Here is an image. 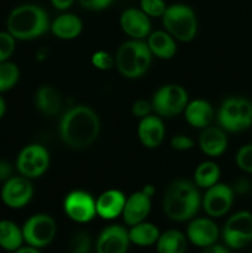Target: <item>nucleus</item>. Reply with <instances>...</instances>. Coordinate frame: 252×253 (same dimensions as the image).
<instances>
[{"label": "nucleus", "instance_id": "f257e3e1", "mask_svg": "<svg viewBox=\"0 0 252 253\" xmlns=\"http://www.w3.org/2000/svg\"><path fill=\"white\" fill-rule=\"evenodd\" d=\"M100 131V120L89 106L77 105L68 109L59 123V135L67 146L74 150L89 147Z\"/></svg>", "mask_w": 252, "mask_h": 253}, {"label": "nucleus", "instance_id": "f03ea898", "mask_svg": "<svg viewBox=\"0 0 252 253\" xmlns=\"http://www.w3.org/2000/svg\"><path fill=\"white\" fill-rule=\"evenodd\" d=\"M202 205L197 187L188 180H175L168 187L163 198V211L173 221L193 219Z\"/></svg>", "mask_w": 252, "mask_h": 253}, {"label": "nucleus", "instance_id": "7ed1b4c3", "mask_svg": "<svg viewBox=\"0 0 252 253\" xmlns=\"http://www.w3.org/2000/svg\"><path fill=\"white\" fill-rule=\"evenodd\" d=\"M49 22L46 11L39 5L24 4L16 6L9 14L6 29L15 40H34L48 30Z\"/></svg>", "mask_w": 252, "mask_h": 253}, {"label": "nucleus", "instance_id": "20e7f679", "mask_svg": "<svg viewBox=\"0 0 252 253\" xmlns=\"http://www.w3.org/2000/svg\"><path fill=\"white\" fill-rule=\"evenodd\" d=\"M152 62V53L147 43L141 40L124 42L118 49L115 63L119 72L130 79L140 78L148 71Z\"/></svg>", "mask_w": 252, "mask_h": 253}, {"label": "nucleus", "instance_id": "39448f33", "mask_svg": "<svg viewBox=\"0 0 252 253\" xmlns=\"http://www.w3.org/2000/svg\"><path fill=\"white\" fill-rule=\"evenodd\" d=\"M166 31L182 42H189L197 35L198 22L194 11L183 4H174L167 6L162 16Z\"/></svg>", "mask_w": 252, "mask_h": 253}, {"label": "nucleus", "instance_id": "423d86ee", "mask_svg": "<svg viewBox=\"0 0 252 253\" xmlns=\"http://www.w3.org/2000/svg\"><path fill=\"white\" fill-rule=\"evenodd\" d=\"M22 229L24 241L29 246L42 249L51 244L57 234L56 221L47 214H36L25 221Z\"/></svg>", "mask_w": 252, "mask_h": 253}, {"label": "nucleus", "instance_id": "0eeeda50", "mask_svg": "<svg viewBox=\"0 0 252 253\" xmlns=\"http://www.w3.org/2000/svg\"><path fill=\"white\" fill-rule=\"evenodd\" d=\"M225 246L241 250L252 242V214L246 210L235 212L227 219L222 229Z\"/></svg>", "mask_w": 252, "mask_h": 253}, {"label": "nucleus", "instance_id": "6e6552de", "mask_svg": "<svg viewBox=\"0 0 252 253\" xmlns=\"http://www.w3.org/2000/svg\"><path fill=\"white\" fill-rule=\"evenodd\" d=\"M151 104L153 110L160 116L172 118L185 109L188 104V93L183 86L167 84L156 91Z\"/></svg>", "mask_w": 252, "mask_h": 253}, {"label": "nucleus", "instance_id": "1a4fd4ad", "mask_svg": "<svg viewBox=\"0 0 252 253\" xmlns=\"http://www.w3.org/2000/svg\"><path fill=\"white\" fill-rule=\"evenodd\" d=\"M49 165L48 151L41 145H29L21 150L16 160V168L25 178L41 177Z\"/></svg>", "mask_w": 252, "mask_h": 253}, {"label": "nucleus", "instance_id": "9d476101", "mask_svg": "<svg viewBox=\"0 0 252 253\" xmlns=\"http://www.w3.org/2000/svg\"><path fill=\"white\" fill-rule=\"evenodd\" d=\"M63 209L67 216L79 224H85L96 215L95 200L89 193L83 190H74L66 197Z\"/></svg>", "mask_w": 252, "mask_h": 253}, {"label": "nucleus", "instance_id": "9b49d317", "mask_svg": "<svg viewBox=\"0 0 252 253\" xmlns=\"http://www.w3.org/2000/svg\"><path fill=\"white\" fill-rule=\"evenodd\" d=\"M234 190L227 184H216L208 188L202 205L210 217H221L229 212L234 203Z\"/></svg>", "mask_w": 252, "mask_h": 253}, {"label": "nucleus", "instance_id": "f8f14e48", "mask_svg": "<svg viewBox=\"0 0 252 253\" xmlns=\"http://www.w3.org/2000/svg\"><path fill=\"white\" fill-rule=\"evenodd\" d=\"M34 188L29 178L11 177L4 182L1 188V200L7 208L21 209L32 199Z\"/></svg>", "mask_w": 252, "mask_h": 253}, {"label": "nucleus", "instance_id": "ddd939ff", "mask_svg": "<svg viewBox=\"0 0 252 253\" xmlns=\"http://www.w3.org/2000/svg\"><path fill=\"white\" fill-rule=\"evenodd\" d=\"M128 231L121 225H110L99 234L96 253H127L130 246Z\"/></svg>", "mask_w": 252, "mask_h": 253}, {"label": "nucleus", "instance_id": "4468645a", "mask_svg": "<svg viewBox=\"0 0 252 253\" xmlns=\"http://www.w3.org/2000/svg\"><path fill=\"white\" fill-rule=\"evenodd\" d=\"M219 235V227L211 219L198 217L189 222L185 236L190 244L200 249H205V247L216 244Z\"/></svg>", "mask_w": 252, "mask_h": 253}, {"label": "nucleus", "instance_id": "2eb2a0df", "mask_svg": "<svg viewBox=\"0 0 252 253\" xmlns=\"http://www.w3.org/2000/svg\"><path fill=\"white\" fill-rule=\"evenodd\" d=\"M123 31L133 40H141L151 32V22L147 15L140 9H126L120 16Z\"/></svg>", "mask_w": 252, "mask_h": 253}, {"label": "nucleus", "instance_id": "dca6fc26", "mask_svg": "<svg viewBox=\"0 0 252 253\" xmlns=\"http://www.w3.org/2000/svg\"><path fill=\"white\" fill-rule=\"evenodd\" d=\"M151 211V197L145 193L136 192L126 199L124 207L123 217L127 226H133L136 224L145 221Z\"/></svg>", "mask_w": 252, "mask_h": 253}, {"label": "nucleus", "instance_id": "f3484780", "mask_svg": "<svg viewBox=\"0 0 252 253\" xmlns=\"http://www.w3.org/2000/svg\"><path fill=\"white\" fill-rule=\"evenodd\" d=\"M126 198L120 190L110 189L99 195L95 200L96 215L104 220H113L123 215Z\"/></svg>", "mask_w": 252, "mask_h": 253}, {"label": "nucleus", "instance_id": "a211bd4d", "mask_svg": "<svg viewBox=\"0 0 252 253\" xmlns=\"http://www.w3.org/2000/svg\"><path fill=\"white\" fill-rule=\"evenodd\" d=\"M137 133L141 143L145 147L156 148L163 142L166 133L165 125L158 116L147 115L141 119Z\"/></svg>", "mask_w": 252, "mask_h": 253}, {"label": "nucleus", "instance_id": "6ab92c4d", "mask_svg": "<svg viewBox=\"0 0 252 253\" xmlns=\"http://www.w3.org/2000/svg\"><path fill=\"white\" fill-rule=\"evenodd\" d=\"M184 114L188 124L198 128L208 127L214 119V109L210 103L203 99H197L188 103L184 109Z\"/></svg>", "mask_w": 252, "mask_h": 253}, {"label": "nucleus", "instance_id": "aec40b11", "mask_svg": "<svg viewBox=\"0 0 252 253\" xmlns=\"http://www.w3.org/2000/svg\"><path fill=\"white\" fill-rule=\"evenodd\" d=\"M199 146L205 155L219 157L227 147V138L219 127H205L199 137Z\"/></svg>", "mask_w": 252, "mask_h": 253}, {"label": "nucleus", "instance_id": "412c9836", "mask_svg": "<svg viewBox=\"0 0 252 253\" xmlns=\"http://www.w3.org/2000/svg\"><path fill=\"white\" fill-rule=\"evenodd\" d=\"M217 121H219L222 130L230 131V132L242 131L239 111V99L227 98L221 104L219 113H217Z\"/></svg>", "mask_w": 252, "mask_h": 253}, {"label": "nucleus", "instance_id": "4be33fe9", "mask_svg": "<svg viewBox=\"0 0 252 253\" xmlns=\"http://www.w3.org/2000/svg\"><path fill=\"white\" fill-rule=\"evenodd\" d=\"M83 24L77 15L62 14L53 20L51 30L54 36L62 40H73L81 35Z\"/></svg>", "mask_w": 252, "mask_h": 253}, {"label": "nucleus", "instance_id": "5701e85b", "mask_svg": "<svg viewBox=\"0 0 252 253\" xmlns=\"http://www.w3.org/2000/svg\"><path fill=\"white\" fill-rule=\"evenodd\" d=\"M147 46L151 53L161 59L172 58L177 52L174 39L165 31H156L148 35Z\"/></svg>", "mask_w": 252, "mask_h": 253}, {"label": "nucleus", "instance_id": "b1692460", "mask_svg": "<svg viewBox=\"0 0 252 253\" xmlns=\"http://www.w3.org/2000/svg\"><path fill=\"white\" fill-rule=\"evenodd\" d=\"M35 103H36V108L42 114L53 116L61 110L62 99L56 89L48 85H43L37 89L36 95H35Z\"/></svg>", "mask_w": 252, "mask_h": 253}, {"label": "nucleus", "instance_id": "393cba45", "mask_svg": "<svg viewBox=\"0 0 252 253\" xmlns=\"http://www.w3.org/2000/svg\"><path fill=\"white\" fill-rule=\"evenodd\" d=\"M127 231L131 244L140 247H148L156 245L161 235L160 230L156 225L146 221L130 226V230H127Z\"/></svg>", "mask_w": 252, "mask_h": 253}, {"label": "nucleus", "instance_id": "a878e982", "mask_svg": "<svg viewBox=\"0 0 252 253\" xmlns=\"http://www.w3.org/2000/svg\"><path fill=\"white\" fill-rule=\"evenodd\" d=\"M22 229L11 220H0V247L15 252L24 244Z\"/></svg>", "mask_w": 252, "mask_h": 253}, {"label": "nucleus", "instance_id": "bb28decb", "mask_svg": "<svg viewBox=\"0 0 252 253\" xmlns=\"http://www.w3.org/2000/svg\"><path fill=\"white\" fill-rule=\"evenodd\" d=\"M187 247V236L178 230H168L163 232L156 242L157 253H185Z\"/></svg>", "mask_w": 252, "mask_h": 253}, {"label": "nucleus", "instance_id": "cd10ccee", "mask_svg": "<svg viewBox=\"0 0 252 253\" xmlns=\"http://www.w3.org/2000/svg\"><path fill=\"white\" fill-rule=\"evenodd\" d=\"M220 178V168L216 163L207 162L200 163L194 172L195 184L199 188H210L211 185L216 184Z\"/></svg>", "mask_w": 252, "mask_h": 253}, {"label": "nucleus", "instance_id": "c85d7f7f", "mask_svg": "<svg viewBox=\"0 0 252 253\" xmlns=\"http://www.w3.org/2000/svg\"><path fill=\"white\" fill-rule=\"evenodd\" d=\"M19 78L20 71L16 64L9 61L1 62L0 63V94L14 88Z\"/></svg>", "mask_w": 252, "mask_h": 253}, {"label": "nucleus", "instance_id": "c756f323", "mask_svg": "<svg viewBox=\"0 0 252 253\" xmlns=\"http://www.w3.org/2000/svg\"><path fill=\"white\" fill-rule=\"evenodd\" d=\"M69 247H71L72 253H90L91 247H93L90 235L85 231L76 232L71 239Z\"/></svg>", "mask_w": 252, "mask_h": 253}, {"label": "nucleus", "instance_id": "7c9ffc66", "mask_svg": "<svg viewBox=\"0 0 252 253\" xmlns=\"http://www.w3.org/2000/svg\"><path fill=\"white\" fill-rule=\"evenodd\" d=\"M15 41L11 34L7 31H0V63L9 61L15 51Z\"/></svg>", "mask_w": 252, "mask_h": 253}, {"label": "nucleus", "instance_id": "2f4dec72", "mask_svg": "<svg viewBox=\"0 0 252 253\" xmlns=\"http://www.w3.org/2000/svg\"><path fill=\"white\" fill-rule=\"evenodd\" d=\"M140 5L141 10L147 16L152 17H162L167 9L165 0H141Z\"/></svg>", "mask_w": 252, "mask_h": 253}, {"label": "nucleus", "instance_id": "473e14b6", "mask_svg": "<svg viewBox=\"0 0 252 253\" xmlns=\"http://www.w3.org/2000/svg\"><path fill=\"white\" fill-rule=\"evenodd\" d=\"M236 165L244 172L252 173V143L242 146L237 151Z\"/></svg>", "mask_w": 252, "mask_h": 253}, {"label": "nucleus", "instance_id": "72a5a7b5", "mask_svg": "<svg viewBox=\"0 0 252 253\" xmlns=\"http://www.w3.org/2000/svg\"><path fill=\"white\" fill-rule=\"evenodd\" d=\"M237 99H239V111L242 130H246L252 126V103L246 98Z\"/></svg>", "mask_w": 252, "mask_h": 253}, {"label": "nucleus", "instance_id": "f704fd0d", "mask_svg": "<svg viewBox=\"0 0 252 253\" xmlns=\"http://www.w3.org/2000/svg\"><path fill=\"white\" fill-rule=\"evenodd\" d=\"M91 63L96 69L100 71H108V69L113 68L115 64V59L105 51H98L93 54L91 57Z\"/></svg>", "mask_w": 252, "mask_h": 253}, {"label": "nucleus", "instance_id": "c9c22d12", "mask_svg": "<svg viewBox=\"0 0 252 253\" xmlns=\"http://www.w3.org/2000/svg\"><path fill=\"white\" fill-rule=\"evenodd\" d=\"M170 146L177 151H188L193 148L194 142L190 137L185 135H177L170 140Z\"/></svg>", "mask_w": 252, "mask_h": 253}, {"label": "nucleus", "instance_id": "e433bc0d", "mask_svg": "<svg viewBox=\"0 0 252 253\" xmlns=\"http://www.w3.org/2000/svg\"><path fill=\"white\" fill-rule=\"evenodd\" d=\"M151 109H152V104L151 103H148V101L146 100H137L133 103L131 111H132V115L135 116V118L142 119L145 118V116L150 115Z\"/></svg>", "mask_w": 252, "mask_h": 253}, {"label": "nucleus", "instance_id": "4c0bfd02", "mask_svg": "<svg viewBox=\"0 0 252 253\" xmlns=\"http://www.w3.org/2000/svg\"><path fill=\"white\" fill-rule=\"evenodd\" d=\"M78 1L84 9L96 11V10H103L110 6L114 0H78Z\"/></svg>", "mask_w": 252, "mask_h": 253}, {"label": "nucleus", "instance_id": "58836bf2", "mask_svg": "<svg viewBox=\"0 0 252 253\" xmlns=\"http://www.w3.org/2000/svg\"><path fill=\"white\" fill-rule=\"evenodd\" d=\"M232 190L236 194H247V193L251 190V183L249 182L245 178H241V179H237L235 182L234 187H232Z\"/></svg>", "mask_w": 252, "mask_h": 253}, {"label": "nucleus", "instance_id": "ea45409f", "mask_svg": "<svg viewBox=\"0 0 252 253\" xmlns=\"http://www.w3.org/2000/svg\"><path fill=\"white\" fill-rule=\"evenodd\" d=\"M12 177V167L6 161L0 160V182H6Z\"/></svg>", "mask_w": 252, "mask_h": 253}, {"label": "nucleus", "instance_id": "a19ab883", "mask_svg": "<svg viewBox=\"0 0 252 253\" xmlns=\"http://www.w3.org/2000/svg\"><path fill=\"white\" fill-rule=\"evenodd\" d=\"M202 253H231L230 249L227 246H222V245L214 244L211 246H208L203 249Z\"/></svg>", "mask_w": 252, "mask_h": 253}, {"label": "nucleus", "instance_id": "79ce46f5", "mask_svg": "<svg viewBox=\"0 0 252 253\" xmlns=\"http://www.w3.org/2000/svg\"><path fill=\"white\" fill-rule=\"evenodd\" d=\"M76 0H51L52 5L58 10H67L73 5Z\"/></svg>", "mask_w": 252, "mask_h": 253}, {"label": "nucleus", "instance_id": "37998d69", "mask_svg": "<svg viewBox=\"0 0 252 253\" xmlns=\"http://www.w3.org/2000/svg\"><path fill=\"white\" fill-rule=\"evenodd\" d=\"M14 253H41V251H40V249H36V247H32L27 245V246H21Z\"/></svg>", "mask_w": 252, "mask_h": 253}, {"label": "nucleus", "instance_id": "c03bdc74", "mask_svg": "<svg viewBox=\"0 0 252 253\" xmlns=\"http://www.w3.org/2000/svg\"><path fill=\"white\" fill-rule=\"evenodd\" d=\"M5 111H6V103H5V99L0 94V119H2V116L5 115Z\"/></svg>", "mask_w": 252, "mask_h": 253}, {"label": "nucleus", "instance_id": "a18cd8bd", "mask_svg": "<svg viewBox=\"0 0 252 253\" xmlns=\"http://www.w3.org/2000/svg\"><path fill=\"white\" fill-rule=\"evenodd\" d=\"M142 192L145 193L146 195H148V197H152L153 193H155V188H153V185L148 184V185H146L145 188H143Z\"/></svg>", "mask_w": 252, "mask_h": 253}]
</instances>
